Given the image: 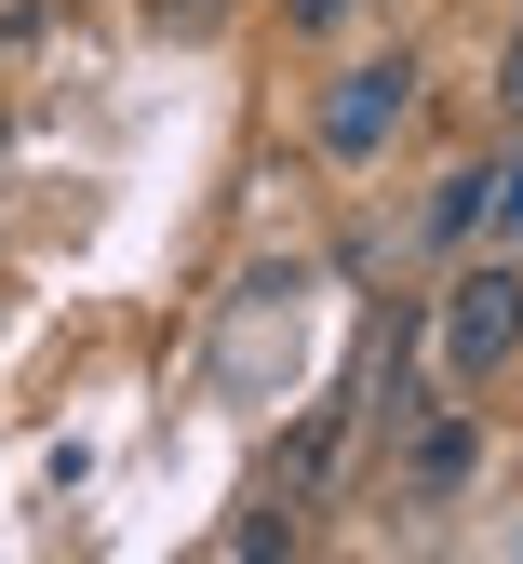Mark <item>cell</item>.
<instances>
[{
    "mask_svg": "<svg viewBox=\"0 0 523 564\" xmlns=\"http://www.w3.org/2000/svg\"><path fill=\"white\" fill-rule=\"evenodd\" d=\"M470 457H483V431H470V416H429V431H416V457H403V498H457V484H470Z\"/></svg>",
    "mask_w": 523,
    "mask_h": 564,
    "instance_id": "cell-3",
    "label": "cell"
},
{
    "mask_svg": "<svg viewBox=\"0 0 523 564\" xmlns=\"http://www.w3.org/2000/svg\"><path fill=\"white\" fill-rule=\"evenodd\" d=\"M429 349H443V377L457 390H483L510 349H523V269L497 256V269H457L443 282V310H429Z\"/></svg>",
    "mask_w": 523,
    "mask_h": 564,
    "instance_id": "cell-1",
    "label": "cell"
},
{
    "mask_svg": "<svg viewBox=\"0 0 523 564\" xmlns=\"http://www.w3.org/2000/svg\"><path fill=\"white\" fill-rule=\"evenodd\" d=\"M497 95H510V121H523V41H510V82H497Z\"/></svg>",
    "mask_w": 523,
    "mask_h": 564,
    "instance_id": "cell-6",
    "label": "cell"
},
{
    "mask_svg": "<svg viewBox=\"0 0 523 564\" xmlns=\"http://www.w3.org/2000/svg\"><path fill=\"white\" fill-rule=\"evenodd\" d=\"M215 14H229V0H162V28H215Z\"/></svg>",
    "mask_w": 523,
    "mask_h": 564,
    "instance_id": "cell-4",
    "label": "cell"
},
{
    "mask_svg": "<svg viewBox=\"0 0 523 564\" xmlns=\"http://www.w3.org/2000/svg\"><path fill=\"white\" fill-rule=\"evenodd\" d=\"M403 108H416V54H377V67H349V82L323 95V149H336V162H377L390 134H403Z\"/></svg>",
    "mask_w": 523,
    "mask_h": 564,
    "instance_id": "cell-2",
    "label": "cell"
},
{
    "mask_svg": "<svg viewBox=\"0 0 523 564\" xmlns=\"http://www.w3.org/2000/svg\"><path fill=\"white\" fill-rule=\"evenodd\" d=\"M336 14H349V0H295V28H336Z\"/></svg>",
    "mask_w": 523,
    "mask_h": 564,
    "instance_id": "cell-5",
    "label": "cell"
}]
</instances>
